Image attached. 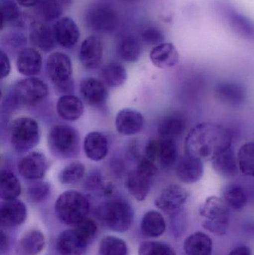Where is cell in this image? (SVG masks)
<instances>
[{
  "label": "cell",
  "mask_w": 254,
  "mask_h": 255,
  "mask_svg": "<svg viewBox=\"0 0 254 255\" xmlns=\"http://www.w3.org/2000/svg\"><path fill=\"white\" fill-rule=\"evenodd\" d=\"M232 134L227 128L216 123H201L186 134L185 154L203 161H212L218 154L232 146Z\"/></svg>",
  "instance_id": "obj_1"
},
{
  "label": "cell",
  "mask_w": 254,
  "mask_h": 255,
  "mask_svg": "<svg viewBox=\"0 0 254 255\" xmlns=\"http://www.w3.org/2000/svg\"><path fill=\"white\" fill-rule=\"evenodd\" d=\"M89 208L87 198L76 190L64 192L55 205V213L60 221L70 226H75L86 218Z\"/></svg>",
  "instance_id": "obj_2"
},
{
  "label": "cell",
  "mask_w": 254,
  "mask_h": 255,
  "mask_svg": "<svg viewBox=\"0 0 254 255\" xmlns=\"http://www.w3.org/2000/svg\"><path fill=\"white\" fill-rule=\"evenodd\" d=\"M96 216L110 230L123 233L132 226L134 214L129 203L122 199H113L98 205Z\"/></svg>",
  "instance_id": "obj_3"
},
{
  "label": "cell",
  "mask_w": 254,
  "mask_h": 255,
  "mask_svg": "<svg viewBox=\"0 0 254 255\" xmlns=\"http://www.w3.org/2000/svg\"><path fill=\"white\" fill-rule=\"evenodd\" d=\"M229 208L222 198H207L199 208L200 215L204 219L203 228L214 235H225L229 227Z\"/></svg>",
  "instance_id": "obj_4"
},
{
  "label": "cell",
  "mask_w": 254,
  "mask_h": 255,
  "mask_svg": "<svg viewBox=\"0 0 254 255\" xmlns=\"http://www.w3.org/2000/svg\"><path fill=\"white\" fill-rule=\"evenodd\" d=\"M86 28L96 34H110L117 29L119 16L113 6L98 1L89 5L84 14Z\"/></svg>",
  "instance_id": "obj_5"
},
{
  "label": "cell",
  "mask_w": 254,
  "mask_h": 255,
  "mask_svg": "<svg viewBox=\"0 0 254 255\" xmlns=\"http://www.w3.org/2000/svg\"><path fill=\"white\" fill-rule=\"evenodd\" d=\"M48 145L52 154L61 158H71L79 154V132L67 125H55L48 134Z\"/></svg>",
  "instance_id": "obj_6"
},
{
  "label": "cell",
  "mask_w": 254,
  "mask_h": 255,
  "mask_svg": "<svg viewBox=\"0 0 254 255\" xmlns=\"http://www.w3.org/2000/svg\"><path fill=\"white\" fill-rule=\"evenodd\" d=\"M40 131L35 120L21 117L12 121L10 127V141L18 152L30 151L38 144Z\"/></svg>",
  "instance_id": "obj_7"
},
{
  "label": "cell",
  "mask_w": 254,
  "mask_h": 255,
  "mask_svg": "<svg viewBox=\"0 0 254 255\" xmlns=\"http://www.w3.org/2000/svg\"><path fill=\"white\" fill-rule=\"evenodd\" d=\"M155 162L144 157L140 160L137 168L130 172L126 181L128 193L136 200L144 201L150 193L154 178L158 173Z\"/></svg>",
  "instance_id": "obj_8"
},
{
  "label": "cell",
  "mask_w": 254,
  "mask_h": 255,
  "mask_svg": "<svg viewBox=\"0 0 254 255\" xmlns=\"http://www.w3.org/2000/svg\"><path fill=\"white\" fill-rule=\"evenodd\" d=\"M48 94L49 88L43 81L29 77L16 83L12 89L11 98L15 104L33 106L43 101Z\"/></svg>",
  "instance_id": "obj_9"
},
{
  "label": "cell",
  "mask_w": 254,
  "mask_h": 255,
  "mask_svg": "<svg viewBox=\"0 0 254 255\" xmlns=\"http://www.w3.org/2000/svg\"><path fill=\"white\" fill-rule=\"evenodd\" d=\"M46 70L55 86L61 90L69 89L73 82V64L68 55L61 52L50 54L46 60Z\"/></svg>",
  "instance_id": "obj_10"
},
{
  "label": "cell",
  "mask_w": 254,
  "mask_h": 255,
  "mask_svg": "<svg viewBox=\"0 0 254 255\" xmlns=\"http://www.w3.org/2000/svg\"><path fill=\"white\" fill-rule=\"evenodd\" d=\"M214 97L222 104L237 109L246 104L248 91L246 87L240 82L224 81L215 87Z\"/></svg>",
  "instance_id": "obj_11"
},
{
  "label": "cell",
  "mask_w": 254,
  "mask_h": 255,
  "mask_svg": "<svg viewBox=\"0 0 254 255\" xmlns=\"http://www.w3.org/2000/svg\"><path fill=\"white\" fill-rule=\"evenodd\" d=\"M188 198L189 193L184 187L179 184H170L162 190L155 203L161 211L174 214L180 211Z\"/></svg>",
  "instance_id": "obj_12"
},
{
  "label": "cell",
  "mask_w": 254,
  "mask_h": 255,
  "mask_svg": "<svg viewBox=\"0 0 254 255\" xmlns=\"http://www.w3.org/2000/svg\"><path fill=\"white\" fill-rule=\"evenodd\" d=\"M28 40L35 49L50 52L56 48V39L53 26L41 20H34L30 23Z\"/></svg>",
  "instance_id": "obj_13"
},
{
  "label": "cell",
  "mask_w": 254,
  "mask_h": 255,
  "mask_svg": "<svg viewBox=\"0 0 254 255\" xmlns=\"http://www.w3.org/2000/svg\"><path fill=\"white\" fill-rule=\"evenodd\" d=\"M204 161L198 157L185 154L175 165L177 179L183 184H193L202 179L204 174Z\"/></svg>",
  "instance_id": "obj_14"
},
{
  "label": "cell",
  "mask_w": 254,
  "mask_h": 255,
  "mask_svg": "<svg viewBox=\"0 0 254 255\" xmlns=\"http://www.w3.org/2000/svg\"><path fill=\"white\" fill-rule=\"evenodd\" d=\"M89 244L90 242L73 227L60 234L56 248L61 255H85Z\"/></svg>",
  "instance_id": "obj_15"
},
{
  "label": "cell",
  "mask_w": 254,
  "mask_h": 255,
  "mask_svg": "<svg viewBox=\"0 0 254 255\" xmlns=\"http://www.w3.org/2000/svg\"><path fill=\"white\" fill-rule=\"evenodd\" d=\"M104 46L102 40L97 35L86 37L79 49V57L81 64L87 70L97 68L102 61Z\"/></svg>",
  "instance_id": "obj_16"
},
{
  "label": "cell",
  "mask_w": 254,
  "mask_h": 255,
  "mask_svg": "<svg viewBox=\"0 0 254 255\" xmlns=\"http://www.w3.org/2000/svg\"><path fill=\"white\" fill-rule=\"evenodd\" d=\"M19 174L25 179L39 180L46 174L48 161L44 154L40 151H31L18 163Z\"/></svg>",
  "instance_id": "obj_17"
},
{
  "label": "cell",
  "mask_w": 254,
  "mask_h": 255,
  "mask_svg": "<svg viewBox=\"0 0 254 255\" xmlns=\"http://www.w3.org/2000/svg\"><path fill=\"white\" fill-rule=\"evenodd\" d=\"M57 43L64 49H72L79 43L80 31L77 23L70 16L61 17L53 25Z\"/></svg>",
  "instance_id": "obj_18"
},
{
  "label": "cell",
  "mask_w": 254,
  "mask_h": 255,
  "mask_svg": "<svg viewBox=\"0 0 254 255\" xmlns=\"http://www.w3.org/2000/svg\"><path fill=\"white\" fill-rule=\"evenodd\" d=\"M27 218V208L21 201H4L0 208L1 228L10 229L22 225Z\"/></svg>",
  "instance_id": "obj_19"
},
{
  "label": "cell",
  "mask_w": 254,
  "mask_h": 255,
  "mask_svg": "<svg viewBox=\"0 0 254 255\" xmlns=\"http://www.w3.org/2000/svg\"><path fill=\"white\" fill-rule=\"evenodd\" d=\"M145 119L140 112L134 109H123L116 115L115 125L117 131L125 136H132L141 131Z\"/></svg>",
  "instance_id": "obj_20"
},
{
  "label": "cell",
  "mask_w": 254,
  "mask_h": 255,
  "mask_svg": "<svg viewBox=\"0 0 254 255\" xmlns=\"http://www.w3.org/2000/svg\"><path fill=\"white\" fill-rule=\"evenodd\" d=\"M82 98L89 106L99 107L107 100V91L101 81L92 77L84 78L80 83Z\"/></svg>",
  "instance_id": "obj_21"
},
{
  "label": "cell",
  "mask_w": 254,
  "mask_h": 255,
  "mask_svg": "<svg viewBox=\"0 0 254 255\" xmlns=\"http://www.w3.org/2000/svg\"><path fill=\"white\" fill-rule=\"evenodd\" d=\"M43 66L41 54L35 48L26 47L19 52L16 58V68L23 76L33 77L40 73Z\"/></svg>",
  "instance_id": "obj_22"
},
{
  "label": "cell",
  "mask_w": 254,
  "mask_h": 255,
  "mask_svg": "<svg viewBox=\"0 0 254 255\" xmlns=\"http://www.w3.org/2000/svg\"><path fill=\"white\" fill-rule=\"evenodd\" d=\"M211 162L215 172L224 178H235L240 172L237 152L236 153L233 145L218 154Z\"/></svg>",
  "instance_id": "obj_23"
},
{
  "label": "cell",
  "mask_w": 254,
  "mask_h": 255,
  "mask_svg": "<svg viewBox=\"0 0 254 255\" xmlns=\"http://www.w3.org/2000/svg\"><path fill=\"white\" fill-rule=\"evenodd\" d=\"M150 59L160 69L172 68L179 63L178 51L171 43H162L155 46L150 52Z\"/></svg>",
  "instance_id": "obj_24"
},
{
  "label": "cell",
  "mask_w": 254,
  "mask_h": 255,
  "mask_svg": "<svg viewBox=\"0 0 254 255\" xmlns=\"http://www.w3.org/2000/svg\"><path fill=\"white\" fill-rule=\"evenodd\" d=\"M142 41L140 37L130 33L122 34L116 43V52L126 62H137L141 56Z\"/></svg>",
  "instance_id": "obj_25"
},
{
  "label": "cell",
  "mask_w": 254,
  "mask_h": 255,
  "mask_svg": "<svg viewBox=\"0 0 254 255\" xmlns=\"http://www.w3.org/2000/svg\"><path fill=\"white\" fill-rule=\"evenodd\" d=\"M187 121L181 114L164 117L158 126V131L162 139H173L181 136L186 130Z\"/></svg>",
  "instance_id": "obj_26"
},
{
  "label": "cell",
  "mask_w": 254,
  "mask_h": 255,
  "mask_svg": "<svg viewBox=\"0 0 254 255\" xmlns=\"http://www.w3.org/2000/svg\"><path fill=\"white\" fill-rule=\"evenodd\" d=\"M84 150L88 158L93 161H100L108 154V140L100 132H90L85 136Z\"/></svg>",
  "instance_id": "obj_27"
},
{
  "label": "cell",
  "mask_w": 254,
  "mask_h": 255,
  "mask_svg": "<svg viewBox=\"0 0 254 255\" xmlns=\"http://www.w3.org/2000/svg\"><path fill=\"white\" fill-rule=\"evenodd\" d=\"M1 30L4 28L21 29L25 27V16L17 2L13 0H1Z\"/></svg>",
  "instance_id": "obj_28"
},
{
  "label": "cell",
  "mask_w": 254,
  "mask_h": 255,
  "mask_svg": "<svg viewBox=\"0 0 254 255\" xmlns=\"http://www.w3.org/2000/svg\"><path fill=\"white\" fill-rule=\"evenodd\" d=\"M84 104L76 96L64 95L58 100L57 112L61 119L67 121H78L84 113Z\"/></svg>",
  "instance_id": "obj_29"
},
{
  "label": "cell",
  "mask_w": 254,
  "mask_h": 255,
  "mask_svg": "<svg viewBox=\"0 0 254 255\" xmlns=\"http://www.w3.org/2000/svg\"><path fill=\"white\" fill-rule=\"evenodd\" d=\"M183 250L186 255H211L213 241L207 234L196 232L185 240Z\"/></svg>",
  "instance_id": "obj_30"
},
{
  "label": "cell",
  "mask_w": 254,
  "mask_h": 255,
  "mask_svg": "<svg viewBox=\"0 0 254 255\" xmlns=\"http://www.w3.org/2000/svg\"><path fill=\"white\" fill-rule=\"evenodd\" d=\"M141 232L149 238H159L164 235L167 229L165 219L161 213L150 211L146 213L142 219Z\"/></svg>",
  "instance_id": "obj_31"
},
{
  "label": "cell",
  "mask_w": 254,
  "mask_h": 255,
  "mask_svg": "<svg viewBox=\"0 0 254 255\" xmlns=\"http://www.w3.org/2000/svg\"><path fill=\"white\" fill-rule=\"evenodd\" d=\"M222 199L229 208L235 211H242L248 204V195L246 189L241 184L237 183H231L223 187Z\"/></svg>",
  "instance_id": "obj_32"
},
{
  "label": "cell",
  "mask_w": 254,
  "mask_h": 255,
  "mask_svg": "<svg viewBox=\"0 0 254 255\" xmlns=\"http://www.w3.org/2000/svg\"><path fill=\"white\" fill-rule=\"evenodd\" d=\"M45 243V237L41 232L30 231L19 241V253L23 255H38L44 249Z\"/></svg>",
  "instance_id": "obj_33"
},
{
  "label": "cell",
  "mask_w": 254,
  "mask_h": 255,
  "mask_svg": "<svg viewBox=\"0 0 254 255\" xmlns=\"http://www.w3.org/2000/svg\"><path fill=\"white\" fill-rule=\"evenodd\" d=\"M22 188L17 177L7 170H2L0 176V197L3 201L16 199L20 195Z\"/></svg>",
  "instance_id": "obj_34"
},
{
  "label": "cell",
  "mask_w": 254,
  "mask_h": 255,
  "mask_svg": "<svg viewBox=\"0 0 254 255\" xmlns=\"http://www.w3.org/2000/svg\"><path fill=\"white\" fill-rule=\"evenodd\" d=\"M103 83L110 88L122 86L127 79L126 69L119 63H110L101 69Z\"/></svg>",
  "instance_id": "obj_35"
},
{
  "label": "cell",
  "mask_w": 254,
  "mask_h": 255,
  "mask_svg": "<svg viewBox=\"0 0 254 255\" xmlns=\"http://www.w3.org/2000/svg\"><path fill=\"white\" fill-rule=\"evenodd\" d=\"M28 37L22 29L13 28L10 31H6L1 37V46L3 51L7 53L9 52H17L26 48Z\"/></svg>",
  "instance_id": "obj_36"
},
{
  "label": "cell",
  "mask_w": 254,
  "mask_h": 255,
  "mask_svg": "<svg viewBox=\"0 0 254 255\" xmlns=\"http://www.w3.org/2000/svg\"><path fill=\"white\" fill-rule=\"evenodd\" d=\"M240 172L245 176L254 178V139L244 142L237 151Z\"/></svg>",
  "instance_id": "obj_37"
},
{
  "label": "cell",
  "mask_w": 254,
  "mask_h": 255,
  "mask_svg": "<svg viewBox=\"0 0 254 255\" xmlns=\"http://www.w3.org/2000/svg\"><path fill=\"white\" fill-rule=\"evenodd\" d=\"M34 7L36 14L43 22L57 21L63 13L62 1L59 0H40Z\"/></svg>",
  "instance_id": "obj_38"
},
{
  "label": "cell",
  "mask_w": 254,
  "mask_h": 255,
  "mask_svg": "<svg viewBox=\"0 0 254 255\" xmlns=\"http://www.w3.org/2000/svg\"><path fill=\"white\" fill-rule=\"evenodd\" d=\"M179 160L178 148L173 139H162L160 145L158 161L164 169L175 166Z\"/></svg>",
  "instance_id": "obj_39"
},
{
  "label": "cell",
  "mask_w": 254,
  "mask_h": 255,
  "mask_svg": "<svg viewBox=\"0 0 254 255\" xmlns=\"http://www.w3.org/2000/svg\"><path fill=\"white\" fill-rule=\"evenodd\" d=\"M126 243L114 236L104 237L99 244V255H128Z\"/></svg>",
  "instance_id": "obj_40"
},
{
  "label": "cell",
  "mask_w": 254,
  "mask_h": 255,
  "mask_svg": "<svg viewBox=\"0 0 254 255\" xmlns=\"http://www.w3.org/2000/svg\"><path fill=\"white\" fill-rule=\"evenodd\" d=\"M85 166L81 162H73L63 168L58 175V180L63 184H75L83 178Z\"/></svg>",
  "instance_id": "obj_41"
},
{
  "label": "cell",
  "mask_w": 254,
  "mask_h": 255,
  "mask_svg": "<svg viewBox=\"0 0 254 255\" xmlns=\"http://www.w3.org/2000/svg\"><path fill=\"white\" fill-rule=\"evenodd\" d=\"M227 19L229 21L231 26L240 31L242 35L246 36L248 38H252L254 40V24L249 21L247 18L242 16L240 13H237L235 10H227Z\"/></svg>",
  "instance_id": "obj_42"
},
{
  "label": "cell",
  "mask_w": 254,
  "mask_h": 255,
  "mask_svg": "<svg viewBox=\"0 0 254 255\" xmlns=\"http://www.w3.org/2000/svg\"><path fill=\"white\" fill-rule=\"evenodd\" d=\"M139 255H177L174 249L161 241H145L140 244Z\"/></svg>",
  "instance_id": "obj_43"
},
{
  "label": "cell",
  "mask_w": 254,
  "mask_h": 255,
  "mask_svg": "<svg viewBox=\"0 0 254 255\" xmlns=\"http://www.w3.org/2000/svg\"><path fill=\"white\" fill-rule=\"evenodd\" d=\"M142 43L145 44L158 46L161 43H164L165 36L162 30L153 25H146L140 30L139 35Z\"/></svg>",
  "instance_id": "obj_44"
},
{
  "label": "cell",
  "mask_w": 254,
  "mask_h": 255,
  "mask_svg": "<svg viewBox=\"0 0 254 255\" xmlns=\"http://www.w3.org/2000/svg\"><path fill=\"white\" fill-rule=\"evenodd\" d=\"M50 193L51 187L49 183H36L28 187L27 198L31 203H41L49 197Z\"/></svg>",
  "instance_id": "obj_45"
},
{
  "label": "cell",
  "mask_w": 254,
  "mask_h": 255,
  "mask_svg": "<svg viewBox=\"0 0 254 255\" xmlns=\"http://www.w3.org/2000/svg\"><path fill=\"white\" fill-rule=\"evenodd\" d=\"M81 235H83L89 242H92V240L96 236L98 232V227L96 223L91 219L85 218V220L73 226Z\"/></svg>",
  "instance_id": "obj_46"
},
{
  "label": "cell",
  "mask_w": 254,
  "mask_h": 255,
  "mask_svg": "<svg viewBox=\"0 0 254 255\" xmlns=\"http://www.w3.org/2000/svg\"><path fill=\"white\" fill-rule=\"evenodd\" d=\"M160 145H161V140L151 139L149 141L145 148L146 157L152 161H157L159 156Z\"/></svg>",
  "instance_id": "obj_47"
},
{
  "label": "cell",
  "mask_w": 254,
  "mask_h": 255,
  "mask_svg": "<svg viewBox=\"0 0 254 255\" xmlns=\"http://www.w3.org/2000/svg\"><path fill=\"white\" fill-rule=\"evenodd\" d=\"M0 67H1V79L7 77L10 71V63L7 54L1 49L0 51Z\"/></svg>",
  "instance_id": "obj_48"
},
{
  "label": "cell",
  "mask_w": 254,
  "mask_h": 255,
  "mask_svg": "<svg viewBox=\"0 0 254 255\" xmlns=\"http://www.w3.org/2000/svg\"><path fill=\"white\" fill-rule=\"evenodd\" d=\"M10 247V238L8 235L4 232V231H1V247H0V250H1V254L3 255L5 253L7 250H9Z\"/></svg>",
  "instance_id": "obj_49"
},
{
  "label": "cell",
  "mask_w": 254,
  "mask_h": 255,
  "mask_svg": "<svg viewBox=\"0 0 254 255\" xmlns=\"http://www.w3.org/2000/svg\"><path fill=\"white\" fill-rule=\"evenodd\" d=\"M228 255H252V251L250 247L243 245L233 250Z\"/></svg>",
  "instance_id": "obj_50"
},
{
  "label": "cell",
  "mask_w": 254,
  "mask_h": 255,
  "mask_svg": "<svg viewBox=\"0 0 254 255\" xmlns=\"http://www.w3.org/2000/svg\"><path fill=\"white\" fill-rule=\"evenodd\" d=\"M19 5L24 7H34L40 0H16Z\"/></svg>",
  "instance_id": "obj_51"
},
{
  "label": "cell",
  "mask_w": 254,
  "mask_h": 255,
  "mask_svg": "<svg viewBox=\"0 0 254 255\" xmlns=\"http://www.w3.org/2000/svg\"><path fill=\"white\" fill-rule=\"evenodd\" d=\"M122 1H125V2H134V1H138V0H122Z\"/></svg>",
  "instance_id": "obj_52"
},
{
  "label": "cell",
  "mask_w": 254,
  "mask_h": 255,
  "mask_svg": "<svg viewBox=\"0 0 254 255\" xmlns=\"http://www.w3.org/2000/svg\"><path fill=\"white\" fill-rule=\"evenodd\" d=\"M59 1H64V0H59Z\"/></svg>",
  "instance_id": "obj_53"
}]
</instances>
